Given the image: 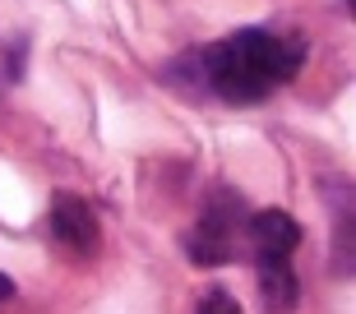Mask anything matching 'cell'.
Returning a JSON list of instances; mask_svg holds the SVG:
<instances>
[{"label": "cell", "instance_id": "6da1fadb", "mask_svg": "<svg viewBox=\"0 0 356 314\" xmlns=\"http://www.w3.org/2000/svg\"><path fill=\"white\" fill-rule=\"evenodd\" d=\"M305 60L301 38H282L268 28H241L218 47L190 56V65L199 69V83L218 92L222 102H264L273 88L291 83Z\"/></svg>", "mask_w": 356, "mask_h": 314}, {"label": "cell", "instance_id": "7a4b0ae2", "mask_svg": "<svg viewBox=\"0 0 356 314\" xmlns=\"http://www.w3.org/2000/svg\"><path fill=\"white\" fill-rule=\"evenodd\" d=\"M245 222H250V213L241 208V199H236V195H218V199H209V208H204L199 226L190 231V240H185L190 259L204 263V268H213V263H227L232 254H236L232 245L241 240Z\"/></svg>", "mask_w": 356, "mask_h": 314}, {"label": "cell", "instance_id": "3957f363", "mask_svg": "<svg viewBox=\"0 0 356 314\" xmlns=\"http://www.w3.org/2000/svg\"><path fill=\"white\" fill-rule=\"evenodd\" d=\"M245 236H250L254 263H291V254L301 245V226L282 208H259L245 222Z\"/></svg>", "mask_w": 356, "mask_h": 314}, {"label": "cell", "instance_id": "277c9868", "mask_svg": "<svg viewBox=\"0 0 356 314\" xmlns=\"http://www.w3.org/2000/svg\"><path fill=\"white\" fill-rule=\"evenodd\" d=\"M51 236L65 249H74V254H92L97 240H102L97 217H92V208L79 195H56L51 199Z\"/></svg>", "mask_w": 356, "mask_h": 314}, {"label": "cell", "instance_id": "5b68a950", "mask_svg": "<svg viewBox=\"0 0 356 314\" xmlns=\"http://www.w3.org/2000/svg\"><path fill=\"white\" fill-rule=\"evenodd\" d=\"M259 291H264L268 314H287L296 305V296H301L291 263H259Z\"/></svg>", "mask_w": 356, "mask_h": 314}, {"label": "cell", "instance_id": "8992f818", "mask_svg": "<svg viewBox=\"0 0 356 314\" xmlns=\"http://www.w3.org/2000/svg\"><path fill=\"white\" fill-rule=\"evenodd\" d=\"M338 249L356 259V208H338Z\"/></svg>", "mask_w": 356, "mask_h": 314}, {"label": "cell", "instance_id": "52a82bcc", "mask_svg": "<svg viewBox=\"0 0 356 314\" xmlns=\"http://www.w3.org/2000/svg\"><path fill=\"white\" fill-rule=\"evenodd\" d=\"M199 314H241V305L227 296V291H209L204 301H199Z\"/></svg>", "mask_w": 356, "mask_h": 314}, {"label": "cell", "instance_id": "ba28073f", "mask_svg": "<svg viewBox=\"0 0 356 314\" xmlns=\"http://www.w3.org/2000/svg\"><path fill=\"white\" fill-rule=\"evenodd\" d=\"M10 296H14V282H10L5 273H0V301H10Z\"/></svg>", "mask_w": 356, "mask_h": 314}, {"label": "cell", "instance_id": "9c48e42d", "mask_svg": "<svg viewBox=\"0 0 356 314\" xmlns=\"http://www.w3.org/2000/svg\"><path fill=\"white\" fill-rule=\"evenodd\" d=\"M347 10H352V14H356V0H347Z\"/></svg>", "mask_w": 356, "mask_h": 314}]
</instances>
